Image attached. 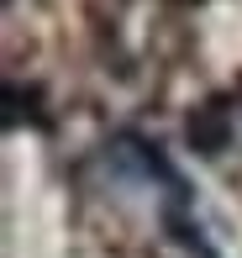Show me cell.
Listing matches in <instances>:
<instances>
[{
	"mask_svg": "<svg viewBox=\"0 0 242 258\" xmlns=\"http://www.w3.org/2000/svg\"><path fill=\"white\" fill-rule=\"evenodd\" d=\"M184 137H190V148L195 153H205V158H216L226 143H232V111H226L221 100H205L200 111L190 116V126H184Z\"/></svg>",
	"mask_w": 242,
	"mask_h": 258,
	"instance_id": "1",
	"label": "cell"
}]
</instances>
